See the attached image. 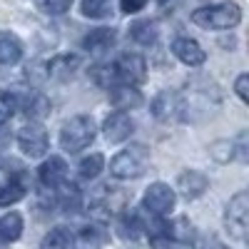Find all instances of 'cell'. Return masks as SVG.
Masks as SVG:
<instances>
[{
    "label": "cell",
    "instance_id": "cell-1",
    "mask_svg": "<svg viewBox=\"0 0 249 249\" xmlns=\"http://www.w3.org/2000/svg\"><path fill=\"white\" fill-rule=\"evenodd\" d=\"M239 20H242V8L232 0H224L217 5H204L192 13V23L204 30H230L239 25Z\"/></svg>",
    "mask_w": 249,
    "mask_h": 249
},
{
    "label": "cell",
    "instance_id": "cell-2",
    "mask_svg": "<svg viewBox=\"0 0 249 249\" xmlns=\"http://www.w3.org/2000/svg\"><path fill=\"white\" fill-rule=\"evenodd\" d=\"M97 135V127H95V122L92 117L88 115H75L72 120H68L65 124H62V130H60V147L75 155V152H82V150H88L92 140Z\"/></svg>",
    "mask_w": 249,
    "mask_h": 249
},
{
    "label": "cell",
    "instance_id": "cell-3",
    "mask_svg": "<svg viewBox=\"0 0 249 249\" xmlns=\"http://www.w3.org/2000/svg\"><path fill=\"white\" fill-rule=\"evenodd\" d=\"M150 167V150L144 144H130L112 157L110 162V175L117 179H137L147 172Z\"/></svg>",
    "mask_w": 249,
    "mask_h": 249
},
{
    "label": "cell",
    "instance_id": "cell-4",
    "mask_svg": "<svg viewBox=\"0 0 249 249\" xmlns=\"http://www.w3.org/2000/svg\"><path fill=\"white\" fill-rule=\"evenodd\" d=\"M224 227L234 239L244 242L247 239V230H249V195L247 192H237L224 212Z\"/></svg>",
    "mask_w": 249,
    "mask_h": 249
},
{
    "label": "cell",
    "instance_id": "cell-5",
    "mask_svg": "<svg viewBox=\"0 0 249 249\" xmlns=\"http://www.w3.org/2000/svg\"><path fill=\"white\" fill-rule=\"evenodd\" d=\"M177 204V195L170 184L164 182H155L144 190V197H142V207L147 210L150 214L155 217H167Z\"/></svg>",
    "mask_w": 249,
    "mask_h": 249
},
{
    "label": "cell",
    "instance_id": "cell-6",
    "mask_svg": "<svg viewBox=\"0 0 249 249\" xmlns=\"http://www.w3.org/2000/svg\"><path fill=\"white\" fill-rule=\"evenodd\" d=\"M112 72L122 85H137L147 75V62L137 53H124L112 62Z\"/></svg>",
    "mask_w": 249,
    "mask_h": 249
},
{
    "label": "cell",
    "instance_id": "cell-7",
    "mask_svg": "<svg viewBox=\"0 0 249 249\" xmlns=\"http://www.w3.org/2000/svg\"><path fill=\"white\" fill-rule=\"evenodd\" d=\"M48 132L40 122H30L18 132V147L28 157H43L48 155Z\"/></svg>",
    "mask_w": 249,
    "mask_h": 249
},
{
    "label": "cell",
    "instance_id": "cell-8",
    "mask_svg": "<svg viewBox=\"0 0 249 249\" xmlns=\"http://www.w3.org/2000/svg\"><path fill=\"white\" fill-rule=\"evenodd\" d=\"M37 177H40V184L48 187V190H57L62 182H68V162L57 157V155H50L37 170Z\"/></svg>",
    "mask_w": 249,
    "mask_h": 249
},
{
    "label": "cell",
    "instance_id": "cell-9",
    "mask_svg": "<svg viewBox=\"0 0 249 249\" xmlns=\"http://www.w3.org/2000/svg\"><path fill=\"white\" fill-rule=\"evenodd\" d=\"M102 132H105L107 142L117 144V142H124L135 132V122H132L130 115H124V112H112V115H107L105 122H102Z\"/></svg>",
    "mask_w": 249,
    "mask_h": 249
},
{
    "label": "cell",
    "instance_id": "cell-10",
    "mask_svg": "<svg viewBox=\"0 0 249 249\" xmlns=\"http://www.w3.org/2000/svg\"><path fill=\"white\" fill-rule=\"evenodd\" d=\"M152 115L160 122H170L177 120V115H182V105H179V95L172 90H162L155 100H152Z\"/></svg>",
    "mask_w": 249,
    "mask_h": 249
},
{
    "label": "cell",
    "instance_id": "cell-11",
    "mask_svg": "<svg viewBox=\"0 0 249 249\" xmlns=\"http://www.w3.org/2000/svg\"><path fill=\"white\" fill-rule=\"evenodd\" d=\"M172 53L177 55L179 62H184V65H190V68H197V65H202V62L207 60L204 48L192 37H175Z\"/></svg>",
    "mask_w": 249,
    "mask_h": 249
},
{
    "label": "cell",
    "instance_id": "cell-12",
    "mask_svg": "<svg viewBox=\"0 0 249 249\" xmlns=\"http://www.w3.org/2000/svg\"><path fill=\"white\" fill-rule=\"evenodd\" d=\"M115 43H117V33L112 28H97V30L88 33V37L82 40V48L90 55H105Z\"/></svg>",
    "mask_w": 249,
    "mask_h": 249
},
{
    "label": "cell",
    "instance_id": "cell-13",
    "mask_svg": "<svg viewBox=\"0 0 249 249\" xmlns=\"http://www.w3.org/2000/svg\"><path fill=\"white\" fill-rule=\"evenodd\" d=\"M177 187H179V192L187 197V199H197L207 192V187H210V179H207L202 172L197 170H184L177 179Z\"/></svg>",
    "mask_w": 249,
    "mask_h": 249
},
{
    "label": "cell",
    "instance_id": "cell-14",
    "mask_svg": "<svg viewBox=\"0 0 249 249\" xmlns=\"http://www.w3.org/2000/svg\"><path fill=\"white\" fill-rule=\"evenodd\" d=\"M110 102H112V107H117V112H124V110L140 107L142 95L132 85H115V88H110Z\"/></svg>",
    "mask_w": 249,
    "mask_h": 249
},
{
    "label": "cell",
    "instance_id": "cell-15",
    "mask_svg": "<svg viewBox=\"0 0 249 249\" xmlns=\"http://www.w3.org/2000/svg\"><path fill=\"white\" fill-rule=\"evenodd\" d=\"M28 192V184L25 179L15 175V177H8L5 182H0V207H10L15 202H20Z\"/></svg>",
    "mask_w": 249,
    "mask_h": 249
},
{
    "label": "cell",
    "instance_id": "cell-16",
    "mask_svg": "<svg viewBox=\"0 0 249 249\" xmlns=\"http://www.w3.org/2000/svg\"><path fill=\"white\" fill-rule=\"evenodd\" d=\"M23 57V43L15 33H0V65H15Z\"/></svg>",
    "mask_w": 249,
    "mask_h": 249
},
{
    "label": "cell",
    "instance_id": "cell-17",
    "mask_svg": "<svg viewBox=\"0 0 249 249\" xmlns=\"http://www.w3.org/2000/svg\"><path fill=\"white\" fill-rule=\"evenodd\" d=\"M18 102V110H23L28 117L33 120H40L50 112V100L40 92H30V95H23V100H15Z\"/></svg>",
    "mask_w": 249,
    "mask_h": 249
},
{
    "label": "cell",
    "instance_id": "cell-18",
    "mask_svg": "<svg viewBox=\"0 0 249 249\" xmlns=\"http://www.w3.org/2000/svg\"><path fill=\"white\" fill-rule=\"evenodd\" d=\"M80 68V57L77 55H55L48 62V75L55 80H68L75 75V70Z\"/></svg>",
    "mask_w": 249,
    "mask_h": 249
},
{
    "label": "cell",
    "instance_id": "cell-19",
    "mask_svg": "<svg viewBox=\"0 0 249 249\" xmlns=\"http://www.w3.org/2000/svg\"><path fill=\"white\" fill-rule=\"evenodd\" d=\"M150 227L147 222H142V217L137 212H124L120 219V234L127 239H142V234H147Z\"/></svg>",
    "mask_w": 249,
    "mask_h": 249
},
{
    "label": "cell",
    "instance_id": "cell-20",
    "mask_svg": "<svg viewBox=\"0 0 249 249\" xmlns=\"http://www.w3.org/2000/svg\"><path fill=\"white\" fill-rule=\"evenodd\" d=\"M164 237L172 239V242H179V244H192L195 242V227L190 224V219H175L172 224L164 227Z\"/></svg>",
    "mask_w": 249,
    "mask_h": 249
},
{
    "label": "cell",
    "instance_id": "cell-21",
    "mask_svg": "<svg viewBox=\"0 0 249 249\" xmlns=\"http://www.w3.org/2000/svg\"><path fill=\"white\" fill-rule=\"evenodd\" d=\"M23 234V214L10 212L0 219V239L3 242H18Z\"/></svg>",
    "mask_w": 249,
    "mask_h": 249
},
{
    "label": "cell",
    "instance_id": "cell-22",
    "mask_svg": "<svg viewBox=\"0 0 249 249\" xmlns=\"http://www.w3.org/2000/svg\"><path fill=\"white\" fill-rule=\"evenodd\" d=\"M130 37L140 45H155L157 43V25L152 20H140L130 28Z\"/></svg>",
    "mask_w": 249,
    "mask_h": 249
},
{
    "label": "cell",
    "instance_id": "cell-23",
    "mask_svg": "<svg viewBox=\"0 0 249 249\" xmlns=\"http://www.w3.org/2000/svg\"><path fill=\"white\" fill-rule=\"evenodd\" d=\"M72 244V237L70 232L65 230V227H55V230H50L43 242H40V249H70Z\"/></svg>",
    "mask_w": 249,
    "mask_h": 249
},
{
    "label": "cell",
    "instance_id": "cell-24",
    "mask_svg": "<svg viewBox=\"0 0 249 249\" xmlns=\"http://www.w3.org/2000/svg\"><path fill=\"white\" fill-rule=\"evenodd\" d=\"M82 15L102 20L112 15V0H82Z\"/></svg>",
    "mask_w": 249,
    "mask_h": 249
},
{
    "label": "cell",
    "instance_id": "cell-25",
    "mask_svg": "<svg viewBox=\"0 0 249 249\" xmlns=\"http://www.w3.org/2000/svg\"><path fill=\"white\" fill-rule=\"evenodd\" d=\"M102 167H105V157H102L100 152H92L80 162V175L85 179H95L102 172Z\"/></svg>",
    "mask_w": 249,
    "mask_h": 249
},
{
    "label": "cell",
    "instance_id": "cell-26",
    "mask_svg": "<svg viewBox=\"0 0 249 249\" xmlns=\"http://www.w3.org/2000/svg\"><path fill=\"white\" fill-rule=\"evenodd\" d=\"M210 155H212V160H214V162H219V164L232 162V160H234V155H237L234 142H230V140H217V142L212 144V147H210Z\"/></svg>",
    "mask_w": 249,
    "mask_h": 249
},
{
    "label": "cell",
    "instance_id": "cell-27",
    "mask_svg": "<svg viewBox=\"0 0 249 249\" xmlns=\"http://www.w3.org/2000/svg\"><path fill=\"white\" fill-rule=\"evenodd\" d=\"M80 239L90 244V247H102L107 242V232L102 230L100 224H88V227H82V232H80Z\"/></svg>",
    "mask_w": 249,
    "mask_h": 249
},
{
    "label": "cell",
    "instance_id": "cell-28",
    "mask_svg": "<svg viewBox=\"0 0 249 249\" xmlns=\"http://www.w3.org/2000/svg\"><path fill=\"white\" fill-rule=\"evenodd\" d=\"M37 5L48 15H65L72 8V0H37Z\"/></svg>",
    "mask_w": 249,
    "mask_h": 249
},
{
    "label": "cell",
    "instance_id": "cell-29",
    "mask_svg": "<svg viewBox=\"0 0 249 249\" xmlns=\"http://www.w3.org/2000/svg\"><path fill=\"white\" fill-rule=\"evenodd\" d=\"M15 112H18V102H15V97L8 95V92H0V124L8 122Z\"/></svg>",
    "mask_w": 249,
    "mask_h": 249
},
{
    "label": "cell",
    "instance_id": "cell-30",
    "mask_svg": "<svg viewBox=\"0 0 249 249\" xmlns=\"http://www.w3.org/2000/svg\"><path fill=\"white\" fill-rule=\"evenodd\" d=\"M234 92L239 95L242 102H249V75H247V72H242V75L237 77V82H234Z\"/></svg>",
    "mask_w": 249,
    "mask_h": 249
},
{
    "label": "cell",
    "instance_id": "cell-31",
    "mask_svg": "<svg viewBox=\"0 0 249 249\" xmlns=\"http://www.w3.org/2000/svg\"><path fill=\"white\" fill-rule=\"evenodd\" d=\"M144 5H147V0H120V10L124 15H132V13H140Z\"/></svg>",
    "mask_w": 249,
    "mask_h": 249
},
{
    "label": "cell",
    "instance_id": "cell-32",
    "mask_svg": "<svg viewBox=\"0 0 249 249\" xmlns=\"http://www.w3.org/2000/svg\"><path fill=\"white\" fill-rule=\"evenodd\" d=\"M202 249H227V244L219 242L217 237H207V239L202 242Z\"/></svg>",
    "mask_w": 249,
    "mask_h": 249
},
{
    "label": "cell",
    "instance_id": "cell-33",
    "mask_svg": "<svg viewBox=\"0 0 249 249\" xmlns=\"http://www.w3.org/2000/svg\"><path fill=\"white\" fill-rule=\"evenodd\" d=\"M10 140H13V132L5 127V122H3V124H0V144H8Z\"/></svg>",
    "mask_w": 249,
    "mask_h": 249
},
{
    "label": "cell",
    "instance_id": "cell-34",
    "mask_svg": "<svg viewBox=\"0 0 249 249\" xmlns=\"http://www.w3.org/2000/svg\"><path fill=\"white\" fill-rule=\"evenodd\" d=\"M177 3H179V0H157L160 10H172V8H175Z\"/></svg>",
    "mask_w": 249,
    "mask_h": 249
}]
</instances>
